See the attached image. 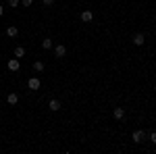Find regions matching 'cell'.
Segmentation results:
<instances>
[{"label": "cell", "instance_id": "cell-1", "mask_svg": "<svg viewBox=\"0 0 156 154\" xmlns=\"http://www.w3.org/2000/svg\"><path fill=\"white\" fill-rule=\"evenodd\" d=\"M144 138H146V131H142V129L133 131V142H135V144H142V142H144Z\"/></svg>", "mask_w": 156, "mask_h": 154}, {"label": "cell", "instance_id": "cell-2", "mask_svg": "<svg viewBox=\"0 0 156 154\" xmlns=\"http://www.w3.org/2000/svg\"><path fill=\"white\" fill-rule=\"evenodd\" d=\"M112 117L117 119V121H123V119H125V108H123V106H117L115 110H112Z\"/></svg>", "mask_w": 156, "mask_h": 154}, {"label": "cell", "instance_id": "cell-3", "mask_svg": "<svg viewBox=\"0 0 156 154\" xmlns=\"http://www.w3.org/2000/svg\"><path fill=\"white\" fill-rule=\"evenodd\" d=\"M65 54H67V48L62 46V44H58V46H54V56H56V59H62Z\"/></svg>", "mask_w": 156, "mask_h": 154}, {"label": "cell", "instance_id": "cell-4", "mask_svg": "<svg viewBox=\"0 0 156 154\" xmlns=\"http://www.w3.org/2000/svg\"><path fill=\"white\" fill-rule=\"evenodd\" d=\"M27 85H29V90H34V92H36V90H40V85H42V83H40L37 77H31V79L27 81Z\"/></svg>", "mask_w": 156, "mask_h": 154}, {"label": "cell", "instance_id": "cell-5", "mask_svg": "<svg viewBox=\"0 0 156 154\" xmlns=\"http://www.w3.org/2000/svg\"><path fill=\"white\" fill-rule=\"evenodd\" d=\"M6 102H9L11 106H15V104L19 102V94H15V92H11V94L6 96Z\"/></svg>", "mask_w": 156, "mask_h": 154}, {"label": "cell", "instance_id": "cell-6", "mask_svg": "<svg viewBox=\"0 0 156 154\" xmlns=\"http://www.w3.org/2000/svg\"><path fill=\"white\" fill-rule=\"evenodd\" d=\"M144 42H146L144 34H135V36H133V44H135V46H144Z\"/></svg>", "mask_w": 156, "mask_h": 154}, {"label": "cell", "instance_id": "cell-7", "mask_svg": "<svg viewBox=\"0 0 156 154\" xmlns=\"http://www.w3.org/2000/svg\"><path fill=\"white\" fill-rule=\"evenodd\" d=\"M19 67H21L19 59H11L9 60V69H11V71H19Z\"/></svg>", "mask_w": 156, "mask_h": 154}, {"label": "cell", "instance_id": "cell-8", "mask_svg": "<svg viewBox=\"0 0 156 154\" xmlns=\"http://www.w3.org/2000/svg\"><path fill=\"white\" fill-rule=\"evenodd\" d=\"M48 106H50V110H52V113H56V110H60V102H58V100H54V98H52V100L48 102Z\"/></svg>", "mask_w": 156, "mask_h": 154}, {"label": "cell", "instance_id": "cell-9", "mask_svg": "<svg viewBox=\"0 0 156 154\" xmlns=\"http://www.w3.org/2000/svg\"><path fill=\"white\" fill-rule=\"evenodd\" d=\"M94 19V15H92V11H83L81 13V21H85V23H90Z\"/></svg>", "mask_w": 156, "mask_h": 154}, {"label": "cell", "instance_id": "cell-10", "mask_svg": "<svg viewBox=\"0 0 156 154\" xmlns=\"http://www.w3.org/2000/svg\"><path fill=\"white\" fill-rule=\"evenodd\" d=\"M15 56H17V59H23V56H25V48L23 46H17V48H15Z\"/></svg>", "mask_w": 156, "mask_h": 154}, {"label": "cell", "instance_id": "cell-11", "mask_svg": "<svg viewBox=\"0 0 156 154\" xmlns=\"http://www.w3.org/2000/svg\"><path fill=\"white\" fill-rule=\"evenodd\" d=\"M17 34H19V29H17L15 25H11V27L6 29V36H9V38H15V36H17Z\"/></svg>", "mask_w": 156, "mask_h": 154}, {"label": "cell", "instance_id": "cell-12", "mask_svg": "<svg viewBox=\"0 0 156 154\" xmlns=\"http://www.w3.org/2000/svg\"><path fill=\"white\" fill-rule=\"evenodd\" d=\"M42 48H44V50H50V48H52V40H50V38L42 40Z\"/></svg>", "mask_w": 156, "mask_h": 154}, {"label": "cell", "instance_id": "cell-13", "mask_svg": "<svg viewBox=\"0 0 156 154\" xmlns=\"http://www.w3.org/2000/svg\"><path fill=\"white\" fill-rule=\"evenodd\" d=\"M34 69H36V71H44V63H42V60H36V63H34Z\"/></svg>", "mask_w": 156, "mask_h": 154}, {"label": "cell", "instance_id": "cell-14", "mask_svg": "<svg viewBox=\"0 0 156 154\" xmlns=\"http://www.w3.org/2000/svg\"><path fill=\"white\" fill-rule=\"evenodd\" d=\"M21 4V0H9V6H12V9H17Z\"/></svg>", "mask_w": 156, "mask_h": 154}, {"label": "cell", "instance_id": "cell-15", "mask_svg": "<svg viewBox=\"0 0 156 154\" xmlns=\"http://www.w3.org/2000/svg\"><path fill=\"white\" fill-rule=\"evenodd\" d=\"M21 4H23V6H31V4H34V0H21Z\"/></svg>", "mask_w": 156, "mask_h": 154}, {"label": "cell", "instance_id": "cell-16", "mask_svg": "<svg viewBox=\"0 0 156 154\" xmlns=\"http://www.w3.org/2000/svg\"><path fill=\"white\" fill-rule=\"evenodd\" d=\"M150 142L156 144V131H154V133H150Z\"/></svg>", "mask_w": 156, "mask_h": 154}, {"label": "cell", "instance_id": "cell-17", "mask_svg": "<svg viewBox=\"0 0 156 154\" xmlns=\"http://www.w3.org/2000/svg\"><path fill=\"white\" fill-rule=\"evenodd\" d=\"M42 2H44L46 6H52V4H54V0H42Z\"/></svg>", "mask_w": 156, "mask_h": 154}, {"label": "cell", "instance_id": "cell-18", "mask_svg": "<svg viewBox=\"0 0 156 154\" xmlns=\"http://www.w3.org/2000/svg\"><path fill=\"white\" fill-rule=\"evenodd\" d=\"M2 13H4V6H2V4H0V17H2Z\"/></svg>", "mask_w": 156, "mask_h": 154}]
</instances>
